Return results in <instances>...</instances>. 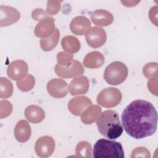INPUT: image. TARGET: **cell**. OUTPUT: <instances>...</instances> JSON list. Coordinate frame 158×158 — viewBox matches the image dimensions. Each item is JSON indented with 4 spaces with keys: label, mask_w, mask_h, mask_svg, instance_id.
<instances>
[{
    "label": "cell",
    "mask_w": 158,
    "mask_h": 158,
    "mask_svg": "<svg viewBox=\"0 0 158 158\" xmlns=\"http://www.w3.org/2000/svg\"><path fill=\"white\" fill-rule=\"evenodd\" d=\"M121 118L125 132L136 139L152 136L156 131L157 112L154 106L147 101H132L123 110Z\"/></svg>",
    "instance_id": "cell-1"
},
{
    "label": "cell",
    "mask_w": 158,
    "mask_h": 158,
    "mask_svg": "<svg viewBox=\"0 0 158 158\" xmlns=\"http://www.w3.org/2000/svg\"><path fill=\"white\" fill-rule=\"evenodd\" d=\"M96 123L99 132L107 138L117 139L123 133L118 114L114 110H107L101 113Z\"/></svg>",
    "instance_id": "cell-2"
},
{
    "label": "cell",
    "mask_w": 158,
    "mask_h": 158,
    "mask_svg": "<svg viewBox=\"0 0 158 158\" xmlns=\"http://www.w3.org/2000/svg\"><path fill=\"white\" fill-rule=\"evenodd\" d=\"M93 156L95 158H123L125 154L120 143L102 138L98 140L94 144Z\"/></svg>",
    "instance_id": "cell-3"
},
{
    "label": "cell",
    "mask_w": 158,
    "mask_h": 158,
    "mask_svg": "<svg viewBox=\"0 0 158 158\" xmlns=\"http://www.w3.org/2000/svg\"><path fill=\"white\" fill-rule=\"evenodd\" d=\"M128 74L127 67L121 62L115 61L106 68L104 79L109 85H118L125 80Z\"/></svg>",
    "instance_id": "cell-4"
},
{
    "label": "cell",
    "mask_w": 158,
    "mask_h": 158,
    "mask_svg": "<svg viewBox=\"0 0 158 158\" xmlns=\"http://www.w3.org/2000/svg\"><path fill=\"white\" fill-rule=\"evenodd\" d=\"M122 94L120 91L114 87H109L102 89L97 96V102L100 106L111 108L117 106L121 101Z\"/></svg>",
    "instance_id": "cell-5"
},
{
    "label": "cell",
    "mask_w": 158,
    "mask_h": 158,
    "mask_svg": "<svg viewBox=\"0 0 158 158\" xmlns=\"http://www.w3.org/2000/svg\"><path fill=\"white\" fill-rule=\"evenodd\" d=\"M54 70L57 76L64 78L79 77L85 72V69L81 64L76 60H73L72 62L67 66H60L56 64Z\"/></svg>",
    "instance_id": "cell-6"
},
{
    "label": "cell",
    "mask_w": 158,
    "mask_h": 158,
    "mask_svg": "<svg viewBox=\"0 0 158 158\" xmlns=\"http://www.w3.org/2000/svg\"><path fill=\"white\" fill-rule=\"evenodd\" d=\"M55 149V141L50 136H43L39 138L35 143V150L38 156L48 157L51 156Z\"/></svg>",
    "instance_id": "cell-7"
},
{
    "label": "cell",
    "mask_w": 158,
    "mask_h": 158,
    "mask_svg": "<svg viewBox=\"0 0 158 158\" xmlns=\"http://www.w3.org/2000/svg\"><path fill=\"white\" fill-rule=\"evenodd\" d=\"M107 39L105 30L98 27L90 28L85 35V40L88 44L93 48H98L103 46Z\"/></svg>",
    "instance_id": "cell-8"
},
{
    "label": "cell",
    "mask_w": 158,
    "mask_h": 158,
    "mask_svg": "<svg viewBox=\"0 0 158 158\" xmlns=\"http://www.w3.org/2000/svg\"><path fill=\"white\" fill-rule=\"evenodd\" d=\"M28 67L26 62L23 60H17L12 62L7 69L8 77L15 81L23 78L28 73Z\"/></svg>",
    "instance_id": "cell-9"
},
{
    "label": "cell",
    "mask_w": 158,
    "mask_h": 158,
    "mask_svg": "<svg viewBox=\"0 0 158 158\" xmlns=\"http://www.w3.org/2000/svg\"><path fill=\"white\" fill-rule=\"evenodd\" d=\"M47 90L49 94L55 98H62L65 96L69 91L67 83L61 78H53L47 83Z\"/></svg>",
    "instance_id": "cell-10"
},
{
    "label": "cell",
    "mask_w": 158,
    "mask_h": 158,
    "mask_svg": "<svg viewBox=\"0 0 158 158\" xmlns=\"http://www.w3.org/2000/svg\"><path fill=\"white\" fill-rule=\"evenodd\" d=\"M20 17V12L14 7L0 6V26L7 27L17 22Z\"/></svg>",
    "instance_id": "cell-11"
},
{
    "label": "cell",
    "mask_w": 158,
    "mask_h": 158,
    "mask_svg": "<svg viewBox=\"0 0 158 158\" xmlns=\"http://www.w3.org/2000/svg\"><path fill=\"white\" fill-rule=\"evenodd\" d=\"M55 30L54 19L48 16L38 23L35 28L34 33L37 37L46 38L51 36Z\"/></svg>",
    "instance_id": "cell-12"
},
{
    "label": "cell",
    "mask_w": 158,
    "mask_h": 158,
    "mask_svg": "<svg viewBox=\"0 0 158 158\" xmlns=\"http://www.w3.org/2000/svg\"><path fill=\"white\" fill-rule=\"evenodd\" d=\"M91 101L86 96H81L71 99L68 102V109L73 115L79 116L89 106Z\"/></svg>",
    "instance_id": "cell-13"
},
{
    "label": "cell",
    "mask_w": 158,
    "mask_h": 158,
    "mask_svg": "<svg viewBox=\"0 0 158 158\" xmlns=\"http://www.w3.org/2000/svg\"><path fill=\"white\" fill-rule=\"evenodd\" d=\"M89 88V80L85 76L78 77L73 79L69 85V90L72 96L86 94Z\"/></svg>",
    "instance_id": "cell-14"
},
{
    "label": "cell",
    "mask_w": 158,
    "mask_h": 158,
    "mask_svg": "<svg viewBox=\"0 0 158 158\" xmlns=\"http://www.w3.org/2000/svg\"><path fill=\"white\" fill-rule=\"evenodd\" d=\"M90 20L85 16H77L73 18L70 23V28L75 35H83L91 27Z\"/></svg>",
    "instance_id": "cell-15"
},
{
    "label": "cell",
    "mask_w": 158,
    "mask_h": 158,
    "mask_svg": "<svg viewBox=\"0 0 158 158\" xmlns=\"http://www.w3.org/2000/svg\"><path fill=\"white\" fill-rule=\"evenodd\" d=\"M91 19L94 24L99 27H106L113 22L114 16L109 11L98 9L91 14Z\"/></svg>",
    "instance_id": "cell-16"
},
{
    "label": "cell",
    "mask_w": 158,
    "mask_h": 158,
    "mask_svg": "<svg viewBox=\"0 0 158 158\" xmlns=\"http://www.w3.org/2000/svg\"><path fill=\"white\" fill-rule=\"evenodd\" d=\"M14 136L20 143L27 141L31 136V128L30 124L25 120H21L17 122L14 128Z\"/></svg>",
    "instance_id": "cell-17"
},
{
    "label": "cell",
    "mask_w": 158,
    "mask_h": 158,
    "mask_svg": "<svg viewBox=\"0 0 158 158\" xmlns=\"http://www.w3.org/2000/svg\"><path fill=\"white\" fill-rule=\"evenodd\" d=\"M104 62V57L102 53L99 51H92L85 56L83 64L86 68L98 69L102 66Z\"/></svg>",
    "instance_id": "cell-18"
},
{
    "label": "cell",
    "mask_w": 158,
    "mask_h": 158,
    "mask_svg": "<svg viewBox=\"0 0 158 158\" xmlns=\"http://www.w3.org/2000/svg\"><path fill=\"white\" fill-rule=\"evenodd\" d=\"M25 117L29 122L33 123H38L44 120L45 113L40 106L30 105L25 110Z\"/></svg>",
    "instance_id": "cell-19"
},
{
    "label": "cell",
    "mask_w": 158,
    "mask_h": 158,
    "mask_svg": "<svg viewBox=\"0 0 158 158\" xmlns=\"http://www.w3.org/2000/svg\"><path fill=\"white\" fill-rule=\"evenodd\" d=\"M101 108L98 105H91L81 114V120L86 125L93 123L96 120L101 112Z\"/></svg>",
    "instance_id": "cell-20"
},
{
    "label": "cell",
    "mask_w": 158,
    "mask_h": 158,
    "mask_svg": "<svg viewBox=\"0 0 158 158\" xmlns=\"http://www.w3.org/2000/svg\"><path fill=\"white\" fill-rule=\"evenodd\" d=\"M61 45L66 52L71 54L77 52L81 48V43L79 40L72 35L64 36L62 39Z\"/></svg>",
    "instance_id": "cell-21"
},
{
    "label": "cell",
    "mask_w": 158,
    "mask_h": 158,
    "mask_svg": "<svg viewBox=\"0 0 158 158\" xmlns=\"http://www.w3.org/2000/svg\"><path fill=\"white\" fill-rule=\"evenodd\" d=\"M60 38V32L57 28H56L53 34L46 38H42L40 40V46L44 51H50L52 50L57 44Z\"/></svg>",
    "instance_id": "cell-22"
},
{
    "label": "cell",
    "mask_w": 158,
    "mask_h": 158,
    "mask_svg": "<svg viewBox=\"0 0 158 158\" xmlns=\"http://www.w3.org/2000/svg\"><path fill=\"white\" fill-rule=\"evenodd\" d=\"M76 156L78 157H91V145L89 143L82 141L77 144L75 149Z\"/></svg>",
    "instance_id": "cell-23"
},
{
    "label": "cell",
    "mask_w": 158,
    "mask_h": 158,
    "mask_svg": "<svg viewBox=\"0 0 158 158\" xmlns=\"http://www.w3.org/2000/svg\"><path fill=\"white\" fill-rule=\"evenodd\" d=\"M13 93V85L7 78H0V97L1 98H10Z\"/></svg>",
    "instance_id": "cell-24"
},
{
    "label": "cell",
    "mask_w": 158,
    "mask_h": 158,
    "mask_svg": "<svg viewBox=\"0 0 158 158\" xmlns=\"http://www.w3.org/2000/svg\"><path fill=\"white\" fill-rule=\"evenodd\" d=\"M35 85V79L30 74H27L23 78L17 81V86L19 89L23 92L31 90Z\"/></svg>",
    "instance_id": "cell-25"
},
{
    "label": "cell",
    "mask_w": 158,
    "mask_h": 158,
    "mask_svg": "<svg viewBox=\"0 0 158 158\" xmlns=\"http://www.w3.org/2000/svg\"><path fill=\"white\" fill-rule=\"evenodd\" d=\"M144 77L148 79L157 77V63L149 62L144 65L143 69Z\"/></svg>",
    "instance_id": "cell-26"
},
{
    "label": "cell",
    "mask_w": 158,
    "mask_h": 158,
    "mask_svg": "<svg viewBox=\"0 0 158 158\" xmlns=\"http://www.w3.org/2000/svg\"><path fill=\"white\" fill-rule=\"evenodd\" d=\"M73 56L71 54L65 52H59L57 55V64L60 66H67L73 60Z\"/></svg>",
    "instance_id": "cell-27"
},
{
    "label": "cell",
    "mask_w": 158,
    "mask_h": 158,
    "mask_svg": "<svg viewBox=\"0 0 158 158\" xmlns=\"http://www.w3.org/2000/svg\"><path fill=\"white\" fill-rule=\"evenodd\" d=\"M1 106V118H4L8 117L12 111V106L11 103L6 100L0 101Z\"/></svg>",
    "instance_id": "cell-28"
},
{
    "label": "cell",
    "mask_w": 158,
    "mask_h": 158,
    "mask_svg": "<svg viewBox=\"0 0 158 158\" xmlns=\"http://www.w3.org/2000/svg\"><path fill=\"white\" fill-rule=\"evenodd\" d=\"M62 1H48L47 3L46 12L49 15H56L60 9Z\"/></svg>",
    "instance_id": "cell-29"
},
{
    "label": "cell",
    "mask_w": 158,
    "mask_h": 158,
    "mask_svg": "<svg viewBox=\"0 0 158 158\" xmlns=\"http://www.w3.org/2000/svg\"><path fill=\"white\" fill-rule=\"evenodd\" d=\"M151 157L149 151L144 147H138L133 149L131 154V157Z\"/></svg>",
    "instance_id": "cell-30"
},
{
    "label": "cell",
    "mask_w": 158,
    "mask_h": 158,
    "mask_svg": "<svg viewBox=\"0 0 158 158\" xmlns=\"http://www.w3.org/2000/svg\"><path fill=\"white\" fill-rule=\"evenodd\" d=\"M32 18L36 21H41L48 17V14L43 9L37 8L34 9L31 12Z\"/></svg>",
    "instance_id": "cell-31"
},
{
    "label": "cell",
    "mask_w": 158,
    "mask_h": 158,
    "mask_svg": "<svg viewBox=\"0 0 158 158\" xmlns=\"http://www.w3.org/2000/svg\"><path fill=\"white\" fill-rule=\"evenodd\" d=\"M157 77L149 79L148 81V88L149 90L156 96L157 95Z\"/></svg>",
    "instance_id": "cell-32"
}]
</instances>
